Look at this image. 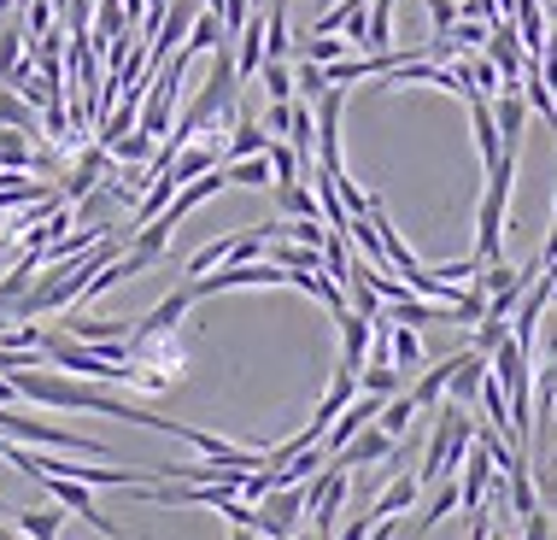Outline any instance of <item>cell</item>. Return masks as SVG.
Returning <instances> with one entry per match:
<instances>
[{
	"label": "cell",
	"mask_w": 557,
	"mask_h": 540,
	"mask_svg": "<svg viewBox=\"0 0 557 540\" xmlns=\"http://www.w3.org/2000/svg\"><path fill=\"white\" fill-rule=\"evenodd\" d=\"M107 176H112V154H107L100 142H95V147H83L77 164L65 171V183H59V200H71V206H77L83 194H88V188H100Z\"/></svg>",
	"instance_id": "obj_9"
},
{
	"label": "cell",
	"mask_w": 557,
	"mask_h": 540,
	"mask_svg": "<svg viewBox=\"0 0 557 540\" xmlns=\"http://www.w3.org/2000/svg\"><path fill=\"white\" fill-rule=\"evenodd\" d=\"M129 388H141V394H164V388H176L188 377V347H183V335H153V341H141V347H129Z\"/></svg>",
	"instance_id": "obj_3"
},
{
	"label": "cell",
	"mask_w": 557,
	"mask_h": 540,
	"mask_svg": "<svg viewBox=\"0 0 557 540\" xmlns=\"http://www.w3.org/2000/svg\"><path fill=\"white\" fill-rule=\"evenodd\" d=\"M230 253H235V235H223V242L200 247V253H194V259H188V277H206V270H218L223 259H230Z\"/></svg>",
	"instance_id": "obj_28"
},
{
	"label": "cell",
	"mask_w": 557,
	"mask_h": 540,
	"mask_svg": "<svg viewBox=\"0 0 557 540\" xmlns=\"http://www.w3.org/2000/svg\"><path fill=\"white\" fill-rule=\"evenodd\" d=\"M370 529H375V517H370V512H364V517H346V529H341L335 540H364Z\"/></svg>",
	"instance_id": "obj_32"
},
{
	"label": "cell",
	"mask_w": 557,
	"mask_h": 540,
	"mask_svg": "<svg viewBox=\"0 0 557 540\" xmlns=\"http://www.w3.org/2000/svg\"><path fill=\"white\" fill-rule=\"evenodd\" d=\"M264 147H270V130L264 124H247V118L223 135V159H252V154H264Z\"/></svg>",
	"instance_id": "obj_17"
},
{
	"label": "cell",
	"mask_w": 557,
	"mask_h": 540,
	"mask_svg": "<svg viewBox=\"0 0 557 540\" xmlns=\"http://www.w3.org/2000/svg\"><path fill=\"white\" fill-rule=\"evenodd\" d=\"M481 377H487V358H481L475 347H463L458 370H451V382H446L451 405H470V400H475V388H481Z\"/></svg>",
	"instance_id": "obj_15"
},
{
	"label": "cell",
	"mask_w": 557,
	"mask_h": 540,
	"mask_svg": "<svg viewBox=\"0 0 557 540\" xmlns=\"http://www.w3.org/2000/svg\"><path fill=\"white\" fill-rule=\"evenodd\" d=\"M394 441H399V434H387V429H358L352 434V441H346L341 446V453H335V464H346V470H352V464H370V458H387V453H394Z\"/></svg>",
	"instance_id": "obj_13"
},
{
	"label": "cell",
	"mask_w": 557,
	"mask_h": 540,
	"mask_svg": "<svg viewBox=\"0 0 557 540\" xmlns=\"http://www.w3.org/2000/svg\"><path fill=\"white\" fill-rule=\"evenodd\" d=\"M29 159H36V135L0 124V171H29Z\"/></svg>",
	"instance_id": "obj_16"
},
{
	"label": "cell",
	"mask_w": 557,
	"mask_h": 540,
	"mask_svg": "<svg viewBox=\"0 0 557 540\" xmlns=\"http://www.w3.org/2000/svg\"><path fill=\"white\" fill-rule=\"evenodd\" d=\"M451 41V53H481V41H487V19H458L451 29H441Z\"/></svg>",
	"instance_id": "obj_21"
},
{
	"label": "cell",
	"mask_w": 557,
	"mask_h": 540,
	"mask_svg": "<svg viewBox=\"0 0 557 540\" xmlns=\"http://www.w3.org/2000/svg\"><path fill=\"white\" fill-rule=\"evenodd\" d=\"M306 512H311V493H306V482H288V488H270L264 500H259V540H294L299 535V523H306Z\"/></svg>",
	"instance_id": "obj_6"
},
{
	"label": "cell",
	"mask_w": 557,
	"mask_h": 540,
	"mask_svg": "<svg viewBox=\"0 0 557 540\" xmlns=\"http://www.w3.org/2000/svg\"><path fill=\"white\" fill-rule=\"evenodd\" d=\"M230 540H259V529H230Z\"/></svg>",
	"instance_id": "obj_33"
},
{
	"label": "cell",
	"mask_w": 557,
	"mask_h": 540,
	"mask_svg": "<svg viewBox=\"0 0 557 540\" xmlns=\"http://www.w3.org/2000/svg\"><path fill=\"white\" fill-rule=\"evenodd\" d=\"M299 59H311V65H335V59H346V36H311L306 48H299Z\"/></svg>",
	"instance_id": "obj_26"
},
{
	"label": "cell",
	"mask_w": 557,
	"mask_h": 540,
	"mask_svg": "<svg viewBox=\"0 0 557 540\" xmlns=\"http://www.w3.org/2000/svg\"><path fill=\"white\" fill-rule=\"evenodd\" d=\"M18 59H24V24H0V83L12 77Z\"/></svg>",
	"instance_id": "obj_25"
},
{
	"label": "cell",
	"mask_w": 557,
	"mask_h": 540,
	"mask_svg": "<svg viewBox=\"0 0 557 540\" xmlns=\"http://www.w3.org/2000/svg\"><path fill=\"white\" fill-rule=\"evenodd\" d=\"M458 358H463V353H451L446 365H434L429 377L411 388V400H417V405H434V400H441V394H446V382H451V370H458Z\"/></svg>",
	"instance_id": "obj_23"
},
{
	"label": "cell",
	"mask_w": 557,
	"mask_h": 540,
	"mask_svg": "<svg viewBox=\"0 0 557 540\" xmlns=\"http://www.w3.org/2000/svg\"><path fill=\"white\" fill-rule=\"evenodd\" d=\"M282 235H288V242H299V247H323V218H294V223H276Z\"/></svg>",
	"instance_id": "obj_29"
},
{
	"label": "cell",
	"mask_w": 557,
	"mask_h": 540,
	"mask_svg": "<svg viewBox=\"0 0 557 540\" xmlns=\"http://www.w3.org/2000/svg\"><path fill=\"white\" fill-rule=\"evenodd\" d=\"M470 441H475V417L463 412V405H441V429H434V441H429V458L417 464V482L434 488V482H446L451 470L463 464V453H470Z\"/></svg>",
	"instance_id": "obj_2"
},
{
	"label": "cell",
	"mask_w": 557,
	"mask_h": 540,
	"mask_svg": "<svg viewBox=\"0 0 557 540\" xmlns=\"http://www.w3.org/2000/svg\"><path fill=\"white\" fill-rule=\"evenodd\" d=\"M493 124H499V142L505 147H522V124H529L522 88H499V95H493Z\"/></svg>",
	"instance_id": "obj_14"
},
{
	"label": "cell",
	"mask_w": 557,
	"mask_h": 540,
	"mask_svg": "<svg viewBox=\"0 0 557 540\" xmlns=\"http://www.w3.org/2000/svg\"><path fill=\"white\" fill-rule=\"evenodd\" d=\"M264 247H270V242H264ZM270 265H282V270H318V265H323V247L276 242V247H270Z\"/></svg>",
	"instance_id": "obj_18"
},
{
	"label": "cell",
	"mask_w": 557,
	"mask_h": 540,
	"mask_svg": "<svg viewBox=\"0 0 557 540\" xmlns=\"http://www.w3.org/2000/svg\"><path fill=\"white\" fill-rule=\"evenodd\" d=\"M12 388H18V400H36V405H53V412H100V417H117V424H141V429H159V434H176V441H188V424H176V417H159V412H141V405L107 394V388H95L88 377H59L48 365H29V370H12Z\"/></svg>",
	"instance_id": "obj_1"
},
{
	"label": "cell",
	"mask_w": 557,
	"mask_h": 540,
	"mask_svg": "<svg viewBox=\"0 0 557 540\" xmlns=\"http://www.w3.org/2000/svg\"><path fill=\"white\" fill-rule=\"evenodd\" d=\"M288 270L270 265V259H223V270H206V277H188L194 299H212V294H230V289H282Z\"/></svg>",
	"instance_id": "obj_5"
},
{
	"label": "cell",
	"mask_w": 557,
	"mask_h": 540,
	"mask_svg": "<svg viewBox=\"0 0 557 540\" xmlns=\"http://www.w3.org/2000/svg\"><path fill=\"white\" fill-rule=\"evenodd\" d=\"M0 434L18 446H59V453H88V458H112L100 441H83V434L59 429V424H41V417H24L12 412V405H0Z\"/></svg>",
	"instance_id": "obj_4"
},
{
	"label": "cell",
	"mask_w": 557,
	"mask_h": 540,
	"mask_svg": "<svg viewBox=\"0 0 557 540\" xmlns=\"http://www.w3.org/2000/svg\"><path fill=\"white\" fill-rule=\"evenodd\" d=\"M235 77L247 83V77H259V65H264V19L259 12H247V24L235 29Z\"/></svg>",
	"instance_id": "obj_11"
},
{
	"label": "cell",
	"mask_w": 557,
	"mask_h": 540,
	"mask_svg": "<svg viewBox=\"0 0 557 540\" xmlns=\"http://www.w3.org/2000/svg\"><path fill=\"white\" fill-rule=\"evenodd\" d=\"M36 482L48 488L53 500L65 505V512H77V517H83V523H88V529H95L100 540H117V529H112V517L100 512V505H95V493H88L83 482H71V476H36Z\"/></svg>",
	"instance_id": "obj_8"
},
{
	"label": "cell",
	"mask_w": 557,
	"mask_h": 540,
	"mask_svg": "<svg viewBox=\"0 0 557 540\" xmlns=\"http://www.w3.org/2000/svg\"><path fill=\"white\" fill-rule=\"evenodd\" d=\"M463 107H470V124H475V154H481V171H487V164L505 154L499 124H493V95H470Z\"/></svg>",
	"instance_id": "obj_12"
},
{
	"label": "cell",
	"mask_w": 557,
	"mask_h": 540,
	"mask_svg": "<svg viewBox=\"0 0 557 540\" xmlns=\"http://www.w3.org/2000/svg\"><path fill=\"white\" fill-rule=\"evenodd\" d=\"M259 77H264V95L270 100H294V65H288V59H264Z\"/></svg>",
	"instance_id": "obj_24"
},
{
	"label": "cell",
	"mask_w": 557,
	"mask_h": 540,
	"mask_svg": "<svg viewBox=\"0 0 557 540\" xmlns=\"http://www.w3.org/2000/svg\"><path fill=\"white\" fill-rule=\"evenodd\" d=\"M59 529H65V512H59V505H53V512H24L18 517L24 540H59Z\"/></svg>",
	"instance_id": "obj_22"
},
{
	"label": "cell",
	"mask_w": 557,
	"mask_h": 540,
	"mask_svg": "<svg viewBox=\"0 0 557 540\" xmlns=\"http://www.w3.org/2000/svg\"><path fill=\"white\" fill-rule=\"evenodd\" d=\"M223 171H230V183H240V188H264V183H276V176H270V159H264V154H252V159H230Z\"/></svg>",
	"instance_id": "obj_20"
},
{
	"label": "cell",
	"mask_w": 557,
	"mask_h": 540,
	"mask_svg": "<svg viewBox=\"0 0 557 540\" xmlns=\"http://www.w3.org/2000/svg\"><path fill=\"white\" fill-rule=\"evenodd\" d=\"M358 388L375 400H394L399 394V365H358Z\"/></svg>",
	"instance_id": "obj_19"
},
{
	"label": "cell",
	"mask_w": 557,
	"mask_h": 540,
	"mask_svg": "<svg viewBox=\"0 0 557 540\" xmlns=\"http://www.w3.org/2000/svg\"><path fill=\"white\" fill-rule=\"evenodd\" d=\"M423 500V482H417V470H399L387 488H375V505L370 517H411V505Z\"/></svg>",
	"instance_id": "obj_10"
},
{
	"label": "cell",
	"mask_w": 557,
	"mask_h": 540,
	"mask_svg": "<svg viewBox=\"0 0 557 540\" xmlns=\"http://www.w3.org/2000/svg\"><path fill=\"white\" fill-rule=\"evenodd\" d=\"M188 306H194V289L183 282V289H171V294H164L153 311H147V318H135V323H129V335H124V353H129V347H141V341H153V335H171V329L188 318Z\"/></svg>",
	"instance_id": "obj_7"
},
{
	"label": "cell",
	"mask_w": 557,
	"mask_h": 540,
	"mask_svg": "<svg viewBox=\"0 0 557 540\" xmlns=\"http://www.w3.org/2000/svg\"><path fill=\"white\" fill-rule=\"evenodd\" d=\"M505 335H510V318H475V353H481V358L499 347Z\"/></svg>",
	"instance_id": "obj_30"
},
{
	"label": "cell",
	"mask_w": 557,
	"mask_h": 540,
	"mask_svg": "<svg viewBox=\"0 0 557 540\" xmlns=\"http://www.w3.org/2000/svg\"><path fill=\"white\" fill-rule=\"evenodd\" d=\"M264 130H270V135H288V100H270V112H264Z\"/></svg>",
	"instance_id": "obj_31"
},
{
	"label": "cell",
	"mask_w": 557,
	"mask_h": 540,
	"mask_svg": "<svg viewBox=\"0 0 557 540\" xmlns=\"http://www.w3.org/2000/svg\"><path fill=\"white\" fill-rule=\"evenodd\" d=\"M323 88H329L323 65H311V59H299V65H294V95H299V100H318Z\"/></svg>",
	"instance_id": "obj_27"
}]
</instances>
